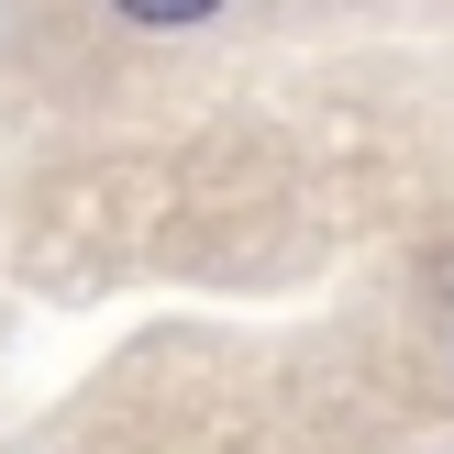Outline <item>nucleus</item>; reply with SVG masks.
I'll return each instance as SVG.
<instances>
[{
  "label": "nucleus",
  "mask_w": 454,
  "mask_h": 454,
  "mask_svg": "<svg viewBox=\"0 0 454 454\" xmlns=\"http://www.w3.org/2000/svg\"><path fill=\"white\" fill-rule=\"evenodd\" d=\"M122 12H133V22H200L211 0H122Z\"/></svg>",
  "instance_id": "obj_1"
}]
</instances>
